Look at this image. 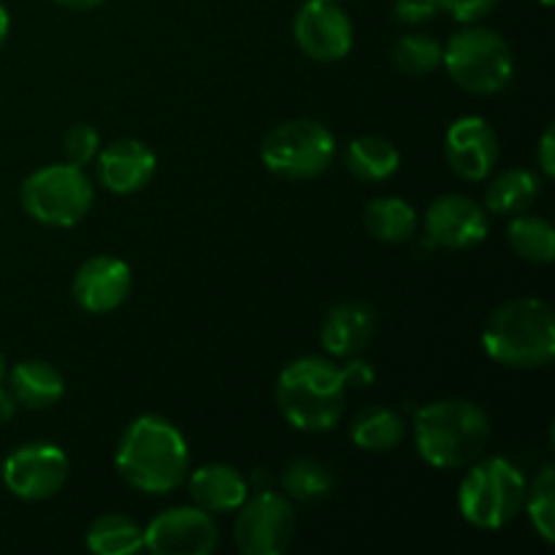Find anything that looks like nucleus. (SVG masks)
I'll return each instance as SVG.
<instances>
[{
    "instance_id": "nucleus-1",
    "label": "nucleus",
    "mask_w": 555,
    "mask_h": 555,
    "mask_svg": "<svg viewBox=\"0 0 555 555\" xmlns=\"http://www.w3.org/2000/svg\"><path fill=\"white\" fill-rule=\"evenodd\" d=\"M114 466L130 488L163 496L188 480V439L163 415H141L125 428L114 453Z\"/></svg>"
},
{
    "instance_id": "nucleus-2",
    "label": "nucleus",
    "mask_w": 555,
    "mask_h": 555,
    "mask_svg": "<svg viewBox=\"0 0 555 555\" xmlns=\"http://www.w3.org/2000/svg\"><path fill=\"white\" fill-rule=\"evenodd\" d=\"M415 450L434 469H461L486 453L491 417L469 399H439L421 406L412 423Z\"/></svg>"
},
{
    "instance_id": "nucleus-3",
    "label": "nucleus",
    "mask_w": 555,
    "mask_h": 555,
    "mask_svg": "<svg viewBox=\"0 0 555 555\" xmlns=\"http://www.w3.org/2000/svg\"><path fill=\"white\" fill-rule=\"evenodd\" d=\"M350 385L347 366L318 356L287 363L276 379V404L296 431L325 434L339 423Z\"/></svg>"
},
{
    "instance_id": "nucleus-4",
    "label": "nucleus",
    "mask_w": 555,
    "mask_h": 555,
    "mask_svg": "<svg viewBox=\"0 0 555 555\" xmlns=\"http://www.w3.org/2000/svg\"><path fill=\"white\" fill-rule=\"evenodd\" d=\"M482 350L507 369H542L555 358V318L551 304L524 296L504 301L482 325Z\"/></svg>"
},
{
    "instance_id": "nucleus-5",
    "label": "nucleus",
    "mask_w": 555,
    "mask_h": 555,
    "mask_svg": "<svg viewBox=\"0 0 555 555\" xmlns=\"http://www.w3.org/2000/svg\"><path fill=\"white\" fill-rule=\"evenodd\" d=\"M526 477L502 455L472 461L459 486V513L469 526L499 531L513 524L526 502Z\"/></svg>"
},
{
    "instance_id": "nucleus-6",
    "label": "nucleus",
    "mask_w": 555,
    "mask_h": 555,
    "mask_svg": "<svg viewBox=\"0 0 555 555\" xmlns=\"http://www.w3.org/2000/svg\"><path fill=\"white\" fill-rule=\"evenodd\" d=\"M442 65L450 79L472 95H496L513 81L515 57L502 33L466 25L442 47Z\"/></svg>"
},
{
    "instance_id": "nucleus-7",
    "label": "nucleus",
    "mask_w": 555,
    "mask_h": 555,
    "mask_svg": "<svg viewBox=\"0 0 555 555\" xmlns=\"http://www.w3.org/2000/svg\"><path fill=\"white\" fill-rule=\"evenodd\" d=\"M95 201V188L85 168L70 163H49L25 177L20 204L30 220L49 228H74L87 217Z\"/></svg>"
},
{
    "instance_id": "nucleus-8",
    "label": "nucleus",
    "mask_w": 555,
    "mask_h": 555,
    "mask_svg": "<svg viewBox=\"0 0 555 555\" xmlns=\"http://www.w3.org/2000/svg\"><path fill=\"white\" fill-rule=\"evenodd\" d=\"M336 139L318 119H287L269 130L260 144V160L282 179H314L331 168Z\"/></svg>"
},
{
    "instance_id": "nucleus-9",
    "label": "nucleus",
    "mask_w": 555,
    "mask_h": 555,
    "mask_svg": "<svg viewBox=\"0 0 555 555\" xmlns=\"http://www.w3.org/2000/svg\"><path fill=\"white\" fill-rule=\"evenodd\" d=\"M296 537V513L291 499L274 491L247 496L236 509L233 540L244 555H282Z\"/></svg>"
},
{
    "instance_id": "nucleus-10",
    "label": "nucleus",
    "mask_w": 555,
    "mask_h": 555,
    "mask_svg": "<svg viewBox=\"0 0 555 555\" xmlns=\"http://www.w3.org/2000/svg\"><path fill=\"white\" fill-rule=\"evenodd\" d=\"M5 488L25 502H47L68 482L70 461L52 442H30L16 448L0 466Z\"/></svg>"
},
{
    "instance_id": "nucleus-11",
    "label": "nucleus",
    "mask_w": 555,
    "mask_h": 555,
    "mask_svg": "<svg viewBox=\"0 0 555 555\" xmlns=\"http://www.w3.org/2000/svg\"><path fill=\"white\" fill-rule=\"evenodd\" d=\"M293 38L314 63H339L352 52L356 30L339 0H307L293 20Z\"/></svg>"
},
{
    "instance_id": "nucleus-12",
    "label": "nucleus",
    "mask_w": 555,
    "mask_h": 555,
    "mask_svg": "<svg viewBox=\"0 0 555 555\" xmlns=\"http://www.w3.org/2000/svg\"><path fill=\"white\" fill-rule=\"evenodd\" d=\"M220 542L215 515L195 504L157 513L144 529V547L155 555H209Z\"/></svg>"
},
{
    "instance_id": "nucleus-13",
    "label": "nucleus",
    "mask_w": 555,
    "mask_h": 555,
    "mask_svg": "<svg viewBox=\"0 0 555 555\" xmlns=\"http://www.w3.org/2000/svg\"><path fill=\"white\" fill-rule=\"evenodd\" d=\"M444 157L464 182H486L499 163V135L480 114L459 117L444 135Z\"/></svg>"
},
{
    "instance_id": "nucleus-14",
    "label": "nucleus",
    "mask_w": 555,
    "mask_h": 555,
    "mask_svg": "<svg viewBox=\"0 0 555 555\" xmlns=\"http://www.w3.org/2000/svg\"><path fill=\"white\" fill-rule=\"evenodd\" d=\"M488 211L461 193L439 195L426 211V238L431 247L472 249L486 242Z\"/></svg>"
},
{
    "instance_id": "nucleus-15",
    "label": "nucleus",
    "mask_w": 555,
    "mask_h": 555,
    "mask_svg": "<svg viewBox=\"0 0 555 555\" xmlns=\"http://www.w3.org/2000/svg\"><path fill=\"white\" fill-rule=\"evenodd\" d=\"M130 287H133V274L122 258L95 255L74 271L70 296L85 312L108 314L128 301Z\"/></svg>"
},
{
    "instance_id": "nucleus-16",
    "label": "nucleus",
    "mask_w": 555,
    "mask_h": 555,
    "mask_svg": "<svg viewBox=\"0 0 555 555\" xmlns=\"http://www.w3.org/2000/svg\"><path fill=\"white\" fill-rule=\"evenodd\" d=\"M98 179L114 195H133L152 182L157 157L144 141L117 139L98 152Z\"/></svg>"
},
{
    "instance_id": "nucleus-17",
    "label": "nucleus",
    "mask_w": 555,
    "mask_h": 555,
    "mask_svg": "<svg viewBox=\"0 0 555 555\" xmlns=\"http://www.w3.org/2000/svg\"><path fill=\"white\" fill-rule=\"evenodd\" d=\"M377 331V314L363 301H345L328 309L320 325V341L331 358H356L372 341Z\"/></svg>"
},
{
    "instance_id": "nucleus-18",
    "label": "nucleus",
    "mask_w": 555,
    "mask_h": 555,
    "mask_svg": "<svg viewBox=\"0 0 555 555\" xmlns=\"http://www.w3.org/2000/svg\"><path fill=\"white\" fill-rule=\"evenodd\" d=\"M188 491L195 507L209 515L236 513L249 496L242 472L231 464H204L188 477Z\"/></svg>"
},
{
    "instance_id": "nucleus-19",
    "label": "nucleus",
    "mask_w": 555,
    "mask_h": 555,
    "mask_svg": "<svg viewBox=\"0 0 555 555\" xmlns=\"http://www.w3.org/2000/svg\"><path fill=\"white\" fill-rule=\"evenodd\" d=\"M9 390L16 404L25 410H49L57 404L65 393V379L57 366L47 361H20L9 374Z\"/></svg>"
},
{
    "instance_id": "nucleus-20",
    "label": "nucleus",
    "mask_w": 555,
    "mask_h": 555,
    "mask_svg": "<svg viewBox=\"0 0 555 555\" xmlns=\"http://www.w3.org/2000/svg\"><path fill=\"white\" fill-rule=\"evenodd\" d=\"M345 166L361 182H385L401 166V152L385 135H358L345 146Z\"/></svg>"
},
{
    "instance_id": "nucleus-21",
    "label": "nucleus",
    "mask_w": 555,
    "mask_h": 555,
    "mask_svg": "<svg viewBox=\"0 0 555 555\" xmlns=\"http://www.w3.org/2000/svg\"><path fill=\"white\" fill-rule=\"evenodd\" d=\"M350 439L366 453H390L406 439V421L393 406H366L352 421Z\"/></svg>"
},
{
    "instance_id": "nucleus-22",
    "label": "nucleus",
    "mask_w": 555,
    "mask_h": 555,
    "mask_svg": "<svg viewBox=\"0 0 555 555\" xmlns=\"http://www.w3.org/2000/svg\"><path fill=\"white\" fill-rule=\"evenodd\" d=\"M542 182L529 168H507L496 173L486 188V211L515 217L529 211L540 198Z\"/></svg>"
},
{
    "instance_id": "nucleus-23",
    "label": "nucleus",
    "mask_w": 555,
    "mask_h": 555,
    "mask_svg": "<svg viewBox=\"0 0 555 555\" xmlns=\"http://www.w3.org/2000/svg\"><path fill=\"white\" fill-rule=\"evenodd\" d=\"M417 211L410 201L399 195H383V198L369 201L363 209V225L369 236L383 244H401L415 236L417 231Z\"/></svg>"
},
{
    "instance_id": "nucleus-24",
    "label": "nucleus",
    "mask_w": 555,
    "mask_h": 555,
    "mask_svg": "<svg viewBox=\"0 0 555 555\" xmlns=\"http://www.w3.org/2000/svg\"><path fill=\"white\" fill-rule=\"evenodd\" d=\"M85 545L95 555H133L144 547V529L128 515L108 513L92 520Z\"/></svg>"
},
{
    "instance_id": "nucleus-25",
    "label": "nucleus",
    "mask_w": 555,
    "mask_h": 555,
    "mask_svg": "<svg viewBox=\"0 0 555 555\" xmlns=\"http://www.w3.org/2000/svg\"><path fill=\"white\" fill-rule=\"evenodd\" d=\"M507 242L518 258L529 260V263H551L555 258V231L551 220L540 215H515L513 222L507 225Z\"/></svg>"
},
{
    "instance_id": "nucleus-26",
    "label": "nucleus",
    "mask_w": 555,
    "mask_h": 555,
    "mask_svg": "<svg viewBox=\"0 0 555 555\" xmlns=\"http://www.w3.org/2000/svg\"><path fill=\"white\" fill-rule=\"evenodd\" d=\"M282 491L296 502H320L334 491V475L314 459H296L282 472Z\"/></svg>"
},
{
    "instance_id": "nucleus-27",
    "label": "nucleus",
    "mask_w": 555,
    "mask_h": 555,
    "mask_svg": "<svg viewBox=\"0 0 555 555\" xmlns=\"http://www.w3.org/2000/svg\"><path fill=\"white\" fill-rule=\"evenodd\" d=\"M393 65L406 76H426L442 65V43L428 33H406L393 43Z\"/></svg>"
},
{
    "instance_id": "nucleus-28",
    "label": "nucleus",
    "mask_w": 555,
    "mask_h": 555,
    "mask_svg": "<svg viewBox=\"0 0 555 555\" xmlns=\"http://www.w3.org/2000/svg\"><path fill=\"white\" fill-rule=\"evenodd\" d=\"M524 509L529 513L531 526L545 545H555V469L553 464L542 466L531 488H526Z\"/></svg>"
},
{
    "instance_id": "nucleus-29",
    "label": "nucleus",
    "mask_w": 555,
    "mask_h": 555,
    "mask_svg": "<svg viewBox=\"0 0 555 555\" xmlns=\"http://www.w3.org/2000/svg\"><path fill=\"white\" fill-rule=\"evenodd\" d=\"M98 152H101V133H98V128H92L87 122L70 125L63 139L65 163L85 168L95 160Z\"/></svg>"
},
{
    "instance_id": "nucleus-30",
    "label": "nucleus",
    "mask_w": 555,
    "mask_h": 555,
    "mask_svg": "<svg viewBox=\"0 0 555 555\" xmlns=\"http://www.w3.org/2000/svg\"><path fill=\"white\" fill-rule=\"evenodd\" d=\"M442 11V0H396L393 20L399 25H423Z\"/></svg>"
},
{
    "instance_id": "nucleus-31",
    "label": "nucleus",
    "mask_w": 555,
    "mask_h": 555,
    "mask_svg": "<svg viewBox=\"0 0 555 555\" xmlns=\"http://www.w3.org/2000/svg\"><path fill=\"white\" fill-rule=\"evenodd\" d=\"M496 3L499 0H442V11H448L453 20L464 22V25H472L491 14Z\"/></svg>"
},
{
    "instance_id": "nucleus-32",
    "label": "nucleus",
    "mask_w": 555,
    "mask_h": 555,
    "mask_svg": "<svg viewBox=\"0 0 555 555\" xmlns=\"http://www.w3.org/2000/svg\"><path fill=\"white\" fill-rule=\"evenodd\" d=\"M537 163H540V171L547 179L555 177V125L551 122L540 135V144H537Z\"/></svg>"
},
{
    "instance_id": "nucleus-33",
    "label": "nucleus",
    "mask_w": 555,
    "mask_h": 555,
    "mask_svg": "<svg viewBox=\"0 0 555 555\" xmlns=\"http://www.w3.org/2000/svg\"><path fill=\"white\" fill-rule=\"evenodd\" d=\"M16 406L20 404H16V399L11 396V390L0 385V423H9L11 417L16 415Z\"/></svg>"
},
{
    "instance_id": "nucleus-34",
    "label": "nucleus",
    "mask_w": 555,
    "mask_h": 555,
    "mask_svg": "<svg viewBox=\"0 0 555 555\" xmlns=\"http://www.w3.org/2000/svg\"><path fill=\"white\" fill-rule=\"evenodd\" d=\"M57 5H63V9H74V11H92L98 9V5L108 3V0H54Z\"/></svg>"
},
{
    "instance_id": "nucleus-35",
    "label": "nucleus",
    "mask_w": 555,
    "mask_h": 555,
    "mask_svg": "<svg viewBox=\"0 0 555 555\" xmlns=\"http://www.w3.org/2000/svg\"><path fill=\"white\" fill-rule=\"evenodd\" d=\"M9 27H11L9 11H5V5L0 3V47H3L5 38H9Z\"/></svg>"
},
{
    "instance_id": "nucleus-36",
    "label": "nucleus",
    "mask_w": 555,
    "mask_h": 555,
    "mask_svg": "<svg viewBox=\"0 0 555 555\" xmlns=\"http://www.w3.org/2000/svg\"><path fill=\"white\" fill-rule=\"evenodd\" d=\"M5 374L9 372H5V358H3V350H0V385L5 383Z\"/></svg>"
},
{
    "instance_id": "nucleus-37",
    "label": "nucleus",
    "mask_w": 555,
    "mask_h": 555,
    "mask_svg": "<svg viewBox=\"0 0 555 555\" xmlns=\"http://www.w3.org/2000/svg\"><path fill=\"white\" fill-rule=\"evenodd\" d=\"M540 3L545 5V9H551V5H553V0H540Z\"/></svg>"
}]
</instances>
